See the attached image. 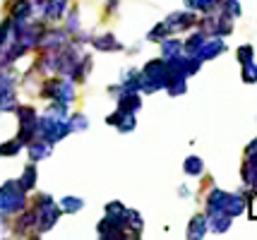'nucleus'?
Here are the masks:
<instances>
[]
</instances>
